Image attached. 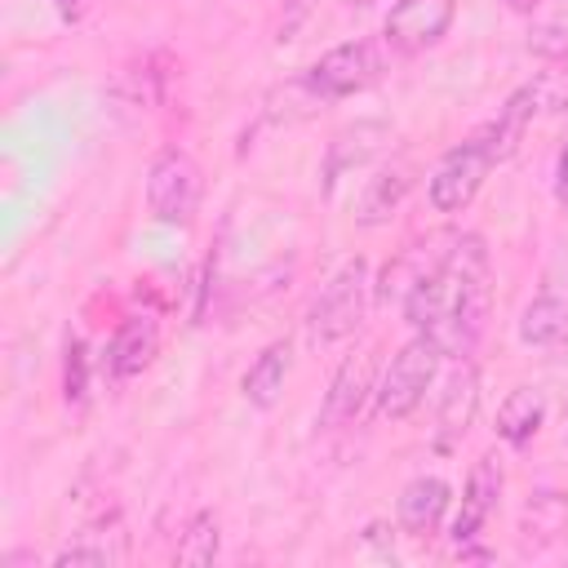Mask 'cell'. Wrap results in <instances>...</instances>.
<instances>
[{"mask_svg":"<svg viewBox=\"0 0 568 568\" xmlns=\"http://www.w3.org/2000/svg\"><path fill=\"white\" fill-rule=\"evenodd\" d=\"M564 328H568V293H564L559 275H546L537 297L519 315V342L524 346H555V342H564Z\"/></svg>","mask_w":568,"mask_h":568,"instance_id":"2e32d148","label":"cell"},{"mask_svg":"<svg viewBox=\"0 0 568 568\" xmlns=\"http://www.w3.org/2000/svg\"><path fill=\"white\" fill-rule=\"evenodd\" d=\"M320 4H324V0H288L284 13H280V36H275V40H293V31H297Z\"/></svg>","mask_w":568,"mask_h":568,"instance_id":"484cf974","label":"cell"},{"mask_svg":"<svg viewBox=\"0 0 568 568\" xmlns=\"http://www.w3.org/2000/svg\"><path fill=\"white\" fill-rule=\"evenodd\" d=\"M541 422H546V395L537 386H515L497 408V439L510 448H524L537 439Z\"/></svg>","mask_w":568,"mask_h":568,"instance_id":"d6986e66","label":"cell"},{"mask_svg":"<svg viewBox=\"0 0 568 568\" xmlns=\"http://www.w3.org/2000/svg\"><path fill=\"white\" fill-rule=\"evenodd\" d=\"M62 399L67 408H84L89 404V346L84 337L67 342V359H62Z\"/></svg>","mask_w":568,"mask_h":568,"instance_id":"7402d4cb","label":"cell"},{"mask_svg":"<svg viewBox=\"0 0 568 568\" xmlns=\"http://www.w3.org/2000/svg\"><path fill=\"white\" fill-rule=\"evenodd\" d=\"M479 413V368L470 359H462L453 373H448V386L439 395V417H435V444L439 448H453L470 422Z\"/></svg>","mask_w":568,"mask_h":568,"instance_id":"4fadbf2b","label":"cell"},{"mask_svg":"<svg viewBox=\"0 0 568 568\" xmlns=\"http://www.w3.org/2000/svg\"><path fill=\"white\" fill-rule=\"evenodd\" d=\"M204 195V173L191 151L182 146H160L146 164V213L160 226H186L200 209Z\"/></svg>","mask_w":568,"mask_h":568,"instance_id":"5b68a950","label":"cell"},{"mask_svg":"<svg viewBox=\"0 0 568 568\" xmlns=\"http://www.w3.org/2000/svg\"><path fill=\"white\" fill-rule=\"evenodd\" d=\"M528 49H532L537 58H546V62H564V58H568V31H564V27H537V31L528 36Z\"/></svg>","mask_w":568,"mask_h":568,"instance_id":"d4e9b609","label":"cell"},{"mask_svg":"<svg viewBox=\"0 0 568 568\" xmlns=\"http://www.w3.org/2000/svg\"><path fill=\"white\" fill-rule=\"evenodd\" d=\"M568 524V497L564 493H537L528 506H524V519H519V541L524 550H546Z\"/></svg>","mask_w":568,"mask_h":568,"instance_id":"ffe728a7","label":"cell"},{"mask_svg":"<svg viewBox=\"0 0 568 568\" xmlns=\"http://www.w3.org/2000/svg\"><path fill=\"white\" fill-rule=\"evenodd\" d=\"M382 71H386V44L359 36V40H342L328 53H320L297 80L306 84L315 102H337V98L364 93L373 80H382Z\"/></svg>","mask_w":568,"mask_h":568,"instance_id":"3957f363","label":"cell"},{"mask_svg":"<svg viewBox=\"0 0 568 568\" xmlns=\"http://www.w3.org/2000/svg\"><path fill=\"white\" fill-rule=\"evenodd\" d=\"M155 351H160V320H155L151 311L124 315L120 328H115L111 342H106V373H111L115 382H129V377H138L142 368H151Z\"/></svg>","mask_w":568,"mask_h":568,"instance_id":"8fae6325","label":"cell"},{"mask_svg":"<svg viewBox=\"0 0 568 568\" xmlns=\"http://www.w3.org/2000/svg\"><path fill=\"white\" fill-rule=\"evenodd\" d=\"M413 191V164H386L377 169L368 182H364V195H359V213L355 222L359 226H382L399 213L404 195Z\"/></svg>","mask_w":568,"mask_h":568,"instance_id":"ac0fdd59","label":"cell"},{"mask_svg":"<svg viewBox=\"0 0 568 568\" xmlns=\"http://www.w3.org/2000/svg\"><path fill=\"white\" fill-rule=\"evenodd\" d=\"M448 271H453V306L430 337L444 346V355H470L475 342L484 337L488 311H493V262H488L484 235H475V231L453 235Z\"/></svg>","mask_w":568,"mask_h":568,"instance_id":"6da1fadb","label":"cell"},{"mask_svg":"<svg viewBox=\"0 0 568 568\" xmlns=\"http://www.w3.org/2000/svg\"><path fill=\"white\" fill-rule=\"evenodd\" d=\"M368 297H373V280H368V262L364 257H351L333 271V280L315 293L311 311H306V333L315 346H333V342H346L359 324H364V311H368Z\"/></svg>","mask_w":568,"mask_h":568,"instance_id":"7a4b0ae2","label":"cell"},{"mask_svg":"<svg viewBox=\"0 0 568 568\" xmlns=\"http://www.w3.org/2000/svg\"><path fill=\"white\" fill-rule=\"evenodd\" d=\"M448 501H453V488L448 479L439 475H417L399 488V501H395V524L404 537H435L444 515H448Z\"/></svg>","mask_w":568,"mask_h":568,"instance_id":"30bf717a","label":"cell"},{"mask_svg":"<svg viewBox=\"0 0 568 568\" xmlns=\"http://www.w3.org/2000/svg\"><path fill=\"white\" fill-rule=\"evenodd\" d=\"M377 377H382V368H377V351H373V346L346 355V359L337 364L328 390H324V404H320L315 426H320V430H342V426L359 422L364 404L377 399Z\"/></svg>","mask_w":568,"mask_h":568,"instance_id":"ba28073f","label":"cell"},{"mask_svg":"<svg viewBox=\"0 0 568 568\" xmlns=\"http://www.w3.org/2000/svg\"><path fill=\"white\" fill-rule=\"evenodd\" d=\"M217 550H222V524H217V515L213 510H195L182 524V537L173 546V559L186 564V568H204V564L217 559Z\"/></svg>","mask_w":568,"mask_h":568,"instance_id":"44dd1931","label":"cell"},{"mask_svg":"<svg viewBox=\"0 0 568 568\" xmlns=\"http://www.w3.org/2000/svg\"><path fill=\"white\" fill-rule=\"evenodd\" d=\"M564 355H568V328H564Z\"/></svg>","mask_w":568,"mask_h":568,"instance_id":"f546056e","label":"cell"},{"mask_svg":"<svg viewBox=\"0 0 568 568\" xmlns=\"http://www.w3.org/2000/svg\"><path fill=\"white\" fill-rule=\"evenodd\" d=\"M541 115V102H537V89H532V80L528 84H519L501 106H497V115L484 124V129H475L479 133V142L488 146V155L497 160V164H506L515 151H519V142H524V133H528V124Z\"/></svg>","mask_w":568,"mask_h":568,"instance_id":"7c38bea8","label":"cell"},{"mask_svg":"<svg viewBox=\"0 0 568 568\" xmlns=\"http://www.w3.org/2000/svg\"><path fill=\"white\" fill-rule=\"evenodd\" d=\"M537 4H541V0H506V9H510V13H532Z\"/></svg>","mask_w":568,"mask_h":568,"instance_id":"f1b7e54d","label":"cell"},{"mask_svg":"<svg viewBox=\"0 0 568 568\" xmlns=\"http://www.w3.org/2000/svg\"><path fill=\"white\" fill-rule=\"evenodd\" d=\"M555 200L568 209V142L559 146V160H555Z\"/></svg>","mask_w":568,"mask_h":568,"instance_id":"4316f807","label":"cell"},{"mask_svg":"<svg viewBox=\"0 0 568 568\" xmlns=\"http://www.w3.org/2000/svg\"><path fill=\"white\" fill-rule=\"evenodd\" d=\"M49 4L58 9V18H62V22H75V18H80V9H84V0H49Z\"/></svg>","mask_w":568,"mask_h":568,"instance_id":"83f0119b","label":"cell"},{"mask_svg":"<svg viewBox=\"0 0 568 568\" xmlns=\"http://www.w3.org/2000/svg\"><path fill=\"white\" fill-rule=\"evenodd\" d=\"M439 355H444V346H439L430 333H413V337L390 355V364H386L382 377H377V413L390 417V422L413 417L417 404L426 399L435 373H439Z\"/></svg>","mask_w":568,"mask_h":568,"instance_id":"277c9868","label":"cell"},{"mask_svg":"<svg viewBox=\"0 0 568 568\" xmlns=\"http://www.w3.org/2000/svg\"><path fill=\"white\" fill-rule=\"evenodd\" d=\"M386 138H390V129L386 124H377V120H359V124H351V129H342L333 142H328V160H324V182L333 186L342 173H351V169H359V164H368L382 146H386Z\"/></svg>","mask_w":568,"mask_h":568,"instance_id":"e0dca14e","label":"cell"},{"mask_svg":"<svg viewBox=\"0 0 568 568\" xmlns=\"http://www.w3.org/2000/svg\"><path fill=\"white\" fill-rule=\"evenodd\" d=\"M439 240L430 235V240H413V244H404L386 266H382V275H377V284H373V297L377 302H399L404 306V297L413 293V284L422 280V275H430L435 266H439V257L448 253V248H435Z\"/></svg>","mask_w":568,"mask_h":568,"instance_id":"5bb4252c","label":"cell"},{"mask_svg":"<svg viewBox=\"0 0 568 568\" xmlns=\"http://www.w3.org/2000/svg\"><path fill=\"white\" fill-rule=\"evenodd\" d=\"M288 368H293V346H288V337L266 342V346L253 355V364L244 368L240 395H244L253 408H262V413L275 408L280 395H284V382H288Z\"/></svg>","mask_w":568,"mask_h":568,"instance_id":"9a60e30c","label":"cell"},{"mask_svg":"<svg viewBox=\"0 0 568 568\" xmlns=\"http://www.w3.org/2000/svg\"><path fill=\"white\" fill-rule=\"evenodd\" d=\"M501 484H506L501 457H497V453H484V457L470 466L466 488H462V510H457V519L448 524L453 546H466V541L479 537V528L488 524V515H493L497 501H501Z\"/></svg>","mask_w":568,"mask_h":568,"instance_id":"9c48e42d","label":"cell"},{"mask_svg":"<svg viewBox=\"0 0 568 568\" xmlns=\"http://www.w3.org/2000/svg\"><path fill=\"white\" fill-rule=\"evenodd\" d=\"M106 568V564H115V550H106V546H93V541H71V546H62L58 555H53V568Z\"/></svg>","mask_w":568,"mask_h":568,"instance_id":"cb8c5ba5","label":"cell"},{"mask_svg":"<svg viewBox=\"0 0 568 568\" xmlns=\"http://www.w3.org/2000/svg\"><path fill=\"white\" fill-rule=\"evenodd\" d=\"M497 169V160L488 155V146L479 142V133H470L466 142L448 146L439 155V164L430 169V182H426V204L444 217L470 209V200L479 195V186L488 182V173Z\"/></svg>","mask_w":568,"mask_h":568,"instance_id":"8992f818","label":"cell"},{"mask_svg":"<svg viewBox=\"0 0 568 568\" xmlns=\"http://www.w3.org/2000/svg\"><path fill=\"white\" fill-rule=\"evenodd\" d=\"M457 18V0H395L382 22V44L395 58H417L435 49Z\"/></svg>","mask_w":568,"mask_h":568,"instance_id":"52a82bcc","label":"cell"},{"mask_svg":"<svg viewBox=\"0 0 568 568\" xmlns=\"http://www.w3.org/2000/svg\"><path fill=\"white\" fill-rule=\"evenodd\" d=\"M532 89H537V102L541 111H564L568 106V67H546L541 75H532Z\"/></svg>","mask_w":568,"mask_h":568,"instance_id":"603a6c76","label":"cell"}]
</instances>
